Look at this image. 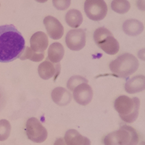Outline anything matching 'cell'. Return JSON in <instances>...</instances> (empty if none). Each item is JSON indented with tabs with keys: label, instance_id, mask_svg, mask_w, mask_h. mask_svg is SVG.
Here are the masks:
<instances>
[{
	"label": "cell",
	"instance_id": "20",
	"mask_svg": "<svg viewBox=\"0 0 145 145\" xmlns=\"http://www.w3.org/2000/svg\"><path fill=\"white\" fill-rule=\"evenodd\" d=\"M131 5L128 0H113L111 3V9L118 14H125L129 11Z\"/></svg>",
	"mask_w": 145,
	"mask_h": 145
},
{
	"label": "cell",
	"instance_id": "9",
	"mask_svg": "<svg viewBox=\"0 0 145 145\" xmlns=\"http://www.w3.org/2000/svg\"><path fill=\"white\" fill-rule=\"evenodd\" d=\"M72 91L75 101L81 105H87L92 99L93 91L88 83L81 84L76 86Z\"/></svg>",
	"mask_w": 145,
	"mask_h": 145
},
{
	"label": "cell",
	"instance_id": "11",
	"mask_svg": "<svg viewBox=\"0 0 145 145\" xmlns=\"http://www.w3.org/2000/svg\"><path fill=\"white\" fill-rule=\"evenodd\" d=\"M60 64H54L52 62L46 61L41 63L38 67V72L40 77L44 80L50 79L54 77L55 79L60 72Z\"/></svg>",
	"mask_w": 145,
	"mask_h": 145
},
{
	"label": "cell",
	"instance_id": "3",
	"mask_svg": "<svg viewBox=\"0 0 145 145\" xmlns=\"http://www.w3.org/2000/svg\"><path fill=\"white\" fill-rule=\"evenodd\" d=\"M138 59L130 53H125L118 57L110 63V69L114 76L127 78L138 70Z\"/></svg>",
	"mask_w": 145,
	"mask_h": 145
},
{
	"label": "cell",
	"instance_id": "27",
	"mask_svg": "<svg viewBox=\"0 0 145 145\" xmlns=\"http://www.w3.org/2000/svg\"><path fill=\"white\" fill-rule=\"evenodd\" d=\"M37 2H39V3H44V2H47L48 0H36Z\"/></svg>",
	"mask_w": 145,
	"mask_h": 145
},
{
	"label": "cell",
	"instance_id": "1",
	"mask_svg": "<svg viewBox=\"0 0 145 145\" xmlns=\"http://www.w3.org/2000/svg\"><path fill=\"white\" fill-rule=\"evenodd\" d=\"M25 39L13 25L0 26V63H10L20 57Z\"/></svg>",
	"mask_w": 145,
	"mask_h": 145
},
{
	"label": "cell",
	"instance_id": "7",
	"mask_svg": "<svg viewBox=\"0 0 145 145\" xmlns=\"http://www.w3.org/2000/svg\"><path fill=\"white\" fill-rule=\"evenodd\" d=\"M26 135L28 139L35 143H42L47 138L48 133L45 127L36 118H30L26 122Z\"/></svg>",
	"mask_w": 145,
	"mask_h": 145
},
{
	"label": "cell",
	"instance_id": "12",
	"mask_svg": "<svg viewBox=\"0 0 145 145\" xmlns=\"http://www.w3.org/2000/svg\"><path fill=\"white\" fill-rule=\"evenodd\" d=\"M31 49L35 52L44 53L49 44L48 37L42 31H38L33 34L30 40Z\"/></svg>",
	"mask_w": 145,
	"mask_h": 145
},
{
	"label": "cell",
	"instance_id": "28",
	"mask_svg": "<svg viewBox=\"0 0 145 145\" xmlns=\"http://www.w3.org/2000/svg\"><path fill=\"white\" fill-rule=\"evenodd\" d=\"M137 145H145V141H142V142H141L140 143L138 144Z\"/></svg>",
	"mask_w": 145,
	"mask_h": 145
},
{
	"label": "cell",
	"instance_id": "16",
	"mask_svg": "<svg viewBox=\"0 0 145 145\" xmlns=\"http://www.w3.org/2000/svg\"><path fill=\"white\" fill-rule=\"evenodd\" d=\"M143 23L136 19L125 20L123 24V30L125 34L131 36H136L141 34L144 31Z\"/></svg>",
	"mask_w": 145,
	"mask_h": 145
},
{
	"label": "cell",
	"instance_id": "6",
	"mask_svg": "<svg viewBox=\"0 0 145 145\" xmlns=\"http://www.w3.org/2000/svg\"><path fill=\"white\" fill-rule=\"evenodd\" d=\"M84 12L90 20L100 21L107 15V4L104 0H86Z\"/></svg>",
	"mask_w": 145,
	"mask_h": 145
},
{
	"label": "cell",
	"instance_id": "23",
	"mask_svg": "<svg viewBox=\"0 0 145 145\" xmlns=\"http://www.w3.org/2000/svg\"><path fill=\"white\" fill-rule=\"evenodd\" d=\"M71 0H52L54 7L58 10H65L70 7Z\"/></svg>",
	"mask_w": 145,
	"mask_h": 145
},
{
	"label": "cell",
	"instance_id": "17",
	"mask_svg": "<svg viewBox=\"0 0 145 145\" xmlns=\"http://www.w3.org/2000/svg\"><path fill=\"white\" fill-rule=\"evenodd\" d=\"M65 50L63 45L59 42L52 44L48 50V59L52 63H59L63 58Z\"/></svg>",
	"mask_w": 145,
	"mask_h": 145
},
{
	"label": "cell",
	"instance_id": "21",
	"mask_svg": "<svg viewBox=\"0 0 145 145\" xmlns=\"http://www.w3.org/2000/svg\"><path fill=\"white\" fill-rule=\"evenodd\" d=\"M11 133V125L7 120H0V142L7 140Z\"/></svg>",
	"mask_w": 145,
	"mask_h": 145
},
{
	"label": "cell",
	"instance_id": "15",
	"mask_svg": "<svg viewBox=\"0 0 145 145\" xmlns=\"http://www.w3.org/2000/svg\"><path fill=\"white\" fill-rule=\"evenodd\" d=\"M53 102L59 106H66L72 99V95L69 91L63 87H57L52 91Z\"/></svg>",
	"mask_w": 145,
	"mask_h": 145
},
{
	"label": "cell",
	"instance_id": "25",
	"mask_svg": "<svg viewBox=\"0 0 145 145\" xmlns=\"http://www.w3.org/2000/svg\"><path fill=\"white\" fill-rule=\"evenodd\" d=\"M138 57L143 61H145V48L138 52Z\"/></svg>",
	"mask_w": 145,
	"mask_h": 145
},
{
	"label": "cell",
	"instance_id": "19",
	"mask_svg": "<svg viewBox=\"0 0 145 145\" xmlns=\"http://www.w3.org/2000/svg\"><path fill=\"white\" fill-rule=\"evenodd\" d=\"M44 57V53H37L31 49L29 46H25L20 58L22 60L30 59L33 62H41Z\"/></svg>",
	"mask_w": 145,
	"mask_h": 145
},
{
	"label": "cell",
	"instance_id": "14",
	"mask_svg": "<svg viewBox=\"0 0 145 145\" xmlns=\"http://www.w3.org/2000/svg\"><path fill=\"white\" fill-rule=\"evenodd\" d=\"M64 141L66 145H91L89 138L81 135L75 129H70L66 131Z\"/></svg>",
	"mask_w": 145,
	"mask_h": 145
},
{
	"label": "cell",
	"instance_id": "4",
	"mask_svg": "<svg viewBox=\"0 0 145 145\" xmlns=\"http://www.w3.org/2000/svg\"><path fill=\"white\" fill-rule=\"evenodd\" d=\"M139 138L137 131L129 125H122L120 129L107 134L105 145H137Z\"/></svg>",
	"mask_w": 145,
	"mask_h": 145
},
{
	"label": "cell",
	"instance_id": "18",
	"mask_svg": "<svg viewBox=\"0 0 145 145\" xmlns=\"http://www.w3.org/2000/svg\"><path fill=\"white\" fill-rule=\"evenodd\" d=\"M65 21L70 27L76 28L81 25L83 22V15L79 10L72 9L66 13Z\"/></svg>",
	"mask_w": 145,
	"mask_h": 145
},
{
	"label": "cell",
	"instance_id": "5",
	"mask_svg": "<svg viewBox=\"0 0 145 145\" xmlns=\"http://www.w3.org/2000/svg\"><path fill=\"white\" fill-rule=\"evenodd\" d=\"M94 40L96 44L107 54L114 55L118 52L120 49L118 41L107 28L101 27L96 30Z\"/></svg>",
	"mask_w": 145,
	"mask_h": 145
},
{
	"label": "cell",
	"instance_id": "10",
	"mask_svg": "<svg viewBox=\"0 0 145 145\" xmlns=\"http://www.w3.org/2000/svg\"><path fill=\"white\" fill-rule=\"evenodd\" d=\"M44 24L50 38L54 40L62 38L64 34V28L57 18L52 16H46L44 19Z\"/></svg>",
	"mask_w": 145,
	"mask_h": 145
},
{
	"label": "cell",
	"instance_id": "13",
	"mask_svg": "<svg viewBox=\"0 0 145 145\" xmlns=\"http://www.w3.org/2000/svg\"><path fill=\"white\" fill-rule=\"evenodd\" d=\"M125 90L129 94H136L145 90V76L139 75L127 80Z\"/></svg>",
	"mask_w": 145,
	"mask_h": 145
},
{
	"label": "cell",
	"instance_id": "2",
	"mask_svg": "<svg viewBox=\"0 0 145 145\" xmlns=\"http://www.w3.org/2000/svg\"><path fill=\"white\" fill-rule=\"evenodd\" d=\"M114 107L124 122L131 123L138 116L140 100L138 97L130 98L125 95H121L115 100Z\"/></svg>",
	"mask_w": 145,
	"mask_h": 145
},
{
	"label": "cell",
	"instance_id": "22",
	"mask_svg": "<svg viewBox=\"0 0 145 145\" xmlns=\"http://www.w3.org/2000/svg\"><path fill=\"white\" fill-rule=\"evenodd\" d=\"M83 83H88V80L80 76H74L70 78L67 82V87L70 91H73L77 86Z\"/></svg>",
	"mask_w": 145,
	"mask_h": 145
},
{
	"label": "cell",
	"instance_id": "26",
	"mask_svg": "<svg viewBox=\"0 0 145 145\" xmlns=\"http://www.w3.org/2000/svg\"><path fill=\"white\" fill-rule=\"evenodd\" d=\"M54 145H66L65 143L64 138H58L57 139H56V141L54 142Z\"/></svg>",
	"mask_w": 145,
	"mask_h": 145
},
{
	"label": "cell",
	"instance_id": "8",
	"mask_svg": "<svg viewBox=\"0 0 145 145\" xmlns=\"http://www.w3.org/2000/svg\"><path fill=\"white\" fill-rule=\"evenodd\" d=\"M65 43L71 50H81L86 45V32L84 29L71 30L66 34Z\"/></svg>",
	"mask_w": 145,
	"mask_h": 145
},
{
	"label": "cell",
	"instance_id": "24",
	"mask_svg": "<svg viewBox=\"0 0 145 145\" xmlns=\"http://www.w3.org/2000/svg\"><path fill=\"white\" fill-rule=\"evenodd\" d=\"M137 8L141 11H145V0H137Z\"/></svg>",
	"mask_w": 145,
	"mask_h": 145
}]
</instances>
